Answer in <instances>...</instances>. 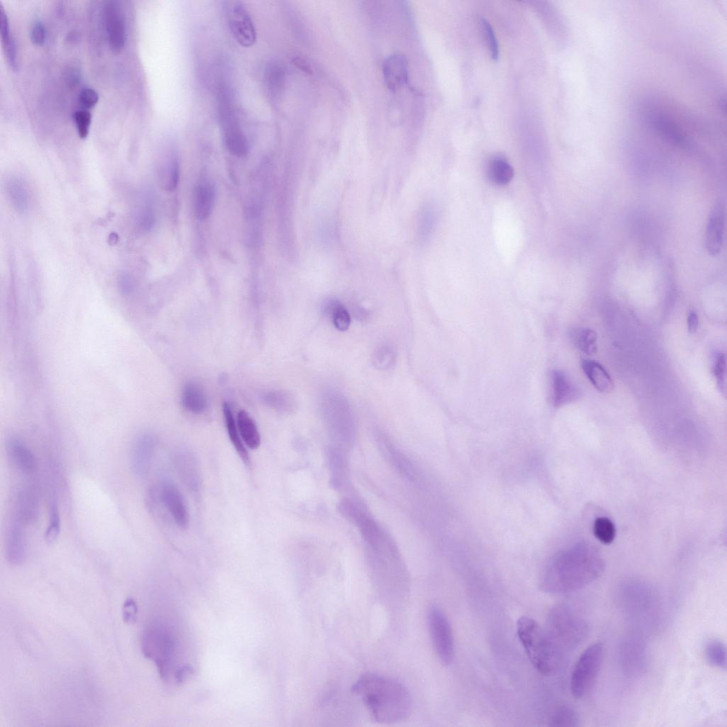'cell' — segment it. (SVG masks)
I'll use <instances>...</instances> for the list:
<instances>
[{
	"label": "cell",
	"mask_w": 727,
	"mask_h": 727,
	"mask_svg": "<svg viewBox=\"0 0 727 727\" xmlns=\"http://www.w3.org/2000/svg\"><path fill=\"white\" fill-rule=\"evenodd\" d=\"M705 657L708 662L715 668L726 671V650L725 644L718 640H711L705 647Z\"/></svg>",
	"instance_id": "e575fe53"
},
{
	"label": "cell",
	"mask_w": 727,
	"mask_h": 727,
	"mask_svg": "<svg viewBox=\"0 0 727 727\" xmlns=\"http://www.w3.org/2000/svg\"><path fill=\"white\" fill-rule=\"evenodd\" d=\"M581 367L590 383L598 392L609 394L613 391V380L600 363L592 359H583Z\"/></svg>",
	"instance_id": "cb8c5ba5"
},
{
	"label": "cell",
	"mask_w": 727,
	"mask_h": 727,
	"mask_svg": "<svg viewBox=\"0 0 727 727\" xmlns=\"http://www.w3.org/2000/svg\"><path fill=\"white\" fill-rule=\"evenodd\" d=\"M23 525L24 523L13 514L7 540V558L14 566L22 563L25 558Z\"/></svg>",
	"instance_id": "7402d4cb"
},
{
	"label": "cell",
	"mask_w": 727,
	"mask_h": 727,
	"mask_svg": "<svg viewBox=\"0 0 727 727\" xmlns=\"http://www.w3.org/2000/svg\"><path fill=\"white\" fill-rule=\"evenodd\" d=\"M725 225V208L722 203L714 205L707 222L705 245L707 252L713 256L721 251Z\"/></svg>",
	"instance_id": "2e32d148"
},
{
	"label": "cell",
	"mask_w": 727,
	"mask_h": 727,
	"mask_svg": "<svg viewBox=\"0 0 727 727\" xmlns=\"http://www.w3.org/2000/svg\"><path fill=\"white\" fill-rule=\"evenodd\" d=\"M285 71L283 67L276 63L271 62L265 68V81L268 91L274 97L281 94L285 86Z\"/></svg>",
	"instance_id": "4dcf8cb0"
},
{
	"label": "cell",
	"mask_w": 727,
	"mask_h": 727,
	"mask_svg": "<svg viewBox=\"0 0 727 727\" xmlns=\"http://www.w3.org/2000/svg\"><path fill=\"white\" fill-rule=\"evenodd\" d=\"M0 34H1L2 44L6 55L16 52V43L11 35L8 15L3 7H0Z\"/></svg>",
	"instance_id": "7bdbcfd3"
},
{
	"label": "cell",
	"mask_w": 727,
	"mask_h": 727,
	"mask_svg": "<svg viewBox=\"0 0 727 727\" xmlns=\"http://www.w3.org/2000/svg\"><path fill=\"white\" fill-rule=\"evenodd\" d=\"M236 425L244 443L252 450L258 449L261 445V436L256 423L248 412L244 410L239 411Z\"/></svg>",
	"instance_id": "d4e9b609"
},
{
	"label": "cell",
	"mask_w": 727,
	"mask_h": 727,
	"mask_svg": "<svg viewBox=\"0 0 727 727\" xmlns=\"http://www.w3.org/2000/svg\"><path fill=\"white\" fill-rule=\"evenodd\" d=\"M159 497L177 526L182 530H187L190 524L189 512L183 495L175 484L169 481L164 482L160 488Z\"/></svg>",
	"instance_id": "4fadbf2b"
},
{
	"label": "cell",
	"mask_w": 727,
	"mask_h": 727,
	"mask_svg": "<svg viewBox=\"0 0 727 727\" xmlns=\"http://www.w3.org/2000/svg\"><path fill=\"white\" fill-rule=\"evenodd\" d=\"M119 286L121 291L125 294H131L135 288V281L133 276L128 273H123L119 276Z\"/></svg>",
	"instance_id": "681fc988"
},
{
	"label": "cell",
	"mask_w": 727,
	"mask_h": 727,
	"mask_svg": "<svg viewBox=\"0 0 727 727\" xmlns=\"http://www.w3.org/2000/svg\"><path fill=\"white\" fill-rule=\"evenodd\" d=\"M549 725L556 727L578 726L580 725V717L573 708L564 706L553 714Z\"/></svg>",
	"instance_id": "74e56055"
},
{
	"label": "cell",
	"mask_w": 727,
	"mask_h": 727,
	"mask_svg": "<svg viewBox=\"0 0 727 727\" xmlns=\"http://www.w3.org/2000/svg\"><path fill=\"white\" fill-rule=\"evenodd\" d=\"M105 22L111 48L114 51L122 50L126 41L124 15L119 4L114 0L107 1L104 8Z\"/></svg>",
	"instance_id": "5bb4252c"
},
{
	"label": "cell",
	"mask_w": 727,
	"mask_h": 727,
	"mask_svg": "<svg viewBox=\"0 0 727 727\" xmlns=\"http://www.w3.org/2000/svg\"><path fill=\"white\" fill-rule=\"evenodd\" d=\"M295 65H297V67H299V68L302 69V70H305H305H306V71H307V72H309V69H309V67H308V66H307V64H306V63H305V62H304V60H301V59H299V60H295Z\"/></svg>",
	"instance_id": "db71d44e"
},
{
	"label": "cell",
	"mask_w": 727,
	"mask_h": 727,
	"mask_svg": "<svg viewBox=\"0 0 727 727\" xmlns=\"http://www.w3.org/2000/svg\"><path fill=\"white\" fill-rule=\"evenodd\" d=\"M215 200V189L213 182L202 178L196 186L194 194V208L196 217L205 220L212 213Z\"/></svg>",
	"instance_id": "44dd1931"
},
{
	"label": "cell",
	"mask_w": 727,
	"mask_h": 727,
	"mask_svg": "<svg viewBox=\"0 0 727 727\" xmlns=\"http://www.w3.org/2000/svg\"><path fill=\"white\" fill-rule=\"evenodd\" d=\"M481 25L483 34L488 41L491 55L495 62H497L500 56V48L493 28L488 20L484 19L481 20Z\"/></svg>",
	"instance_id": "f6af8a7d"
},
{
	"label": "cell",
	"mask_w": 727,
	"mask_h": 727,
	"mask_svg": "<svg viewBox=\"0 0 727 727\" xmlns=\"http://www.w3.org/2000/svg\"><path fill=\"white\" fill-rule=\"evenodd\" d=\"M429 625L436 654L443 664L450 665L455 655L453 631L447 617L438 606L430 610Z\"/></svg>",
	"instance_id": "8fae6325"
},
{
	"label": "cell",
	"mask_w": 727,
	"mask_h": 727,
	"mask_svg": "<svg viewBox=\"0 0 727 727\" xmlns=\"http://www.w3.org/2000/svg\"><path fill=\"white\" fill-rule=\"evenodd\" d=\"M605 655V646L596 642L581 654L573 669L571 689L577 699L586 696L592 689L600 674Z\"/></svg>",
	"instance_id": "52a82bcc"
},
{
	"label": "cell",
	"mask_w": 727,
	"mask_h": 727,
	"mask_svg": "<svg viewBox=\"0 0 727 727\" xmlns=\"http://www.w3.org/2000/svg\"><path fill=\"white\" fill-rule=\"evenodd\" d=\"M142 652L152 660L161 679L176 683L183 682L192 672L189 666L179 667L176 664V641L173 630L167 622L154 620L145 627L141 641Z\"/></svg>",
	"instance_id": "3957f363"
},
{
	"label": "cell",
	"mask_w": 727,
	"mask_h": 727,
	"mask_svg": "<svg viewBox=\"0 0 727 727\" xmlns=\"http://www.w3.org/2000/svg\"><path fill=\"white\" fill-rule=\"evenodd\" d=\"M582 396L581 389L563 372L555 371L551 376V400L554 407L561 408Z\"/></svg>",
	"instance_id": "9a60e30c"
},
{
	"label": "cell",
	"mask_w": 727,
	"mask_h": 727,
	"mask_svg": "<svg viewBox=\"0 0 727 727\" xmlns=\"http://www.w3.org/2000/svg\"><path fill=\"white\" fill-rule=\"evenodd\" d=\"M488 174L495 184L505 185L512 179L514 170L505 159L498 156L490 162Z\"/></svg>",
	"instance_id": "836d02e7"
},
{
	"label": "cell",
	"mask_w": 727,
	"mask_h": 727,
	"mask_svg": "<svg viewBox=\"0 0 727 727\" xmlns=\"http://www.w3.org/2000/svg\"><path fill=\"white\" fill-rule=\"evenodd\" d=\"M648 660L647 645L643 637L638 633L626 636L620 648V662L624 674L629 678L641 676L646 671Z\"/></svg>",
	"instance_id": "30bf717a"
},
{
	"label": "cell",
	"mask_w": 727,
	"mask_h": 727,
	"mask_svg": "<svg viewBox=\"0 0 727 727\" xmlns=\"http://www.w3.org/2000/svg\"><path fill=\"white\" fill-rule=\"evenodd\" d=\"M137 222L141 230L151 231L156 223V215L151 205L146 204L140 209L137 215Z\"/></svg>",
	"instance_id": "ee69618b"
},
{
	"label": "cell",
	"mask_w": 727,
	"mask_h": 727,
	"mask_svg": "<svg viewBox=\"0 0 727 727\" xmlns=\"http://www.w3.org/2000/svg\"><path fill=\"white\" fill-rule=\"evenodd\" d=\"M175 461L181 481L190 491L198 492L201 486V474L196 457L189 451H179Z\"/></svg>",
	"instance_id": "ac0fdd59"
},
{
	"label": "cell",
	"mask_w": 727,
	"mask_h": 727,
	"mask_svg": "<svg viewBox=\"0 0 727 727\" xmlns=\"http://www.w3.org/2000/svg\"><path fill=\"white\" fill-rule=\"evenodd\" d=\"M573 345L583 353L591 355L597 351V334L590 328H575L571 331Z\"/></svg>",
	"instance_id": "f546056e"
},
{
	"label": "cell",
	"mask_w": 727,
	"mask_h": 727,
	"mask_svg": "<svg viewBox=\"0 0 727 727\" xmlns=\"http://www.w3.org/2000/svg\"><path fill=\"white\" fill-rule=\"evenodd\" d=\"M517 633L531 663L539 673L549 675L559 669L564 657L534 620L521 618L517 622Z\"/></svg>",
	"instance_id": "277c9868"
},
{
	"label": "cell",
	"mask_w": 727,
	"mask_h": 727,
	"mask_svg": "<svg viewBox=\"0 0 727 727\" xmlns=\"http://www.w3.org/2000/svg\"><path fill=\"white\" fill-rule=\"evenodd\" d=\"M374 364L380 371H388L394 365L396 359V351L390 345H381L375 352Z\"/></svg>",
	"instance_id": "60d3db41"
},
{
	"label": "cell",
	"mask_w": 727,
	"mask_h": 727,
	"mask_svg": "<svg viewBox=\"0 0 727 727\" xmlns=\"http://www.w3.org/2000/svg\"><path fill=\"white\" fill-rule=\"evenodd\" d=\"M545 630L563 657L580 646L589 634L585 620L566 603L552 610Z\"/></svg>",
	"instance_id": "5b68a950"
},
{
	"label": "cell",
	"mask_w": 727,
	"mask_h": 727,
	"mask_svg": "<svg viewBox=\"0 0 727 727\" xmlns=\"http://www.w3.org/2000/svg\"><path fill=\"white\" fill-rule=\"evenodd\" d=\"M60 531V516L58 502L52 499L49 504V521L45 532V540L49 543H53L58 538Z\"/></svg>",
	"instance_id": "ab89813d"
},
{
	"label": "cell",
	"mask_w": 727,
	"mask_h": 727,
	"mask_svg": "<svg viewBox=\"0 0 727 727\" xmlns=\"http://www.w3.org/2000/svg\"><path fill=\"white\" fill-rule=\"evenodd\" d=\"M7 192L14 208L20 214L27 213L29 207V197L23 182L18 178L12 177L7 182Z\"/></svg>",
	"instance_id": "f1b7e54d"
},
{
	"label": "cell",
	"mask_w": 727,
	"mask_h": 727,
	"mask_svg": "<svg viewBox=\"0 0 727 727\" xmlns=\"http://www.w3.org/2000/svg\"><path fill=\"white\" fill-rule=\"evenodd\" d=\"M712 371L717 387L720 392L725 396L726 393V359L724 353L716 352L714 354Z\"/></svg>",
	"instance_id": "b9f144b4"
},
{
	"label": "cell",
	"mask_w": 727,
	"mask_h": 727,
	"mask_svg": "<svg viewBox=\"0 0 727 727\" xmlns=\"http://www.w3.org/2000/svg\"><path fill=\"white\" fill-rule=\"evenodd\" d=\"M379 446L387 461L403 477L413 481L417 476L412 461L401 451L397 448L386 436L380 435Z\"/></svg>",
	"instance_id": "d6986e66"
},
{
	"label": "cell",
	"mask_w": 727,
	"mask_h": 727,
	"mask_svg": "<svg viewBox=\"0 0 727 727\" xmlns=\"http://www.w3.org/2000/svg\"><path fill=\"white\" fill-rule=\"evenodd\" d=\"M123 617L125 622L135 625L138 618V606L133 598L127 599L124 604Z\"/></svg>",
	"instance_id": "7dc6e473"
},
{
	"label": "cell",
	"mask_w": 727,
	"mask_h": 727,
	"mask_svg": "<svg viewBox=\"0 0 727 727\" xmlns=\"http://www.w3.org/2000/svg\"><path fill=\"white\" fill-rule=\"evenodd\" d=\"M352 690L380 723L388 724L402 721L412 711L413 702L409 691L394 679L368 674L359 678Z\"/></svg>",
	"instance_id": "7a4b0ae2"
},
{
	"label": "cell",
	"mask_w": 727,
	"mask_h": 727,
	"mask_svg": "<svg viewBox=\"0 0 727 727\" xmlns=\"http://www.w3.org/2000/svg\"><path fill=\"white\" fill-rule=\"evenodd\" d=\"M10 453L14 464L22 472L29 474L34 471V456L21 441L13 439L10 443Z\"/></svg>",
	"instance_id": "4316f807"
},
{
	"label": "cell",
	"mask_w": 727,
	"mask_h": 727,
	"mask_svg": "<svg viewBox=\"0 0 727 727\" xmlns=\"http://www.w3.org/2000/svg\"><path fill=\"white\" fill-rule=\"evenodd\" d=\"M99 95L93 88H85L81 91L79 95V101L83 106L87 108L94 107L98 102Z\"/></svg>",
	"instance_id": "c3c4849f"
},
{
	"label": "cell",
	"mask_w": 727,
	"mask_h": 727,
	"mask_svg": "<svg viewBox=\"0 0 727 727\" xmlns=\"http://www.w3.org/2000/svg\"><path fill=\"white\" fill-rule=\"evenodd\" d=\"M155 448L156 441L150 435H143L137 440L132 454V467L137 476L143 477L148 474Z\"/></svg>",
	"instance_id": "ffe728a7"
},
{
	"label": "cell",
	"mask_w": 727,
	"mask_h": 727,
	"mask_svg": "<svg viewBox=\"0 0 727 727\" xmlns=\"http://www.w3.org/2000/svg\"><path fill=\"white\" fill-rule=\"evenodd\" d=\"M324 314L333 321L334 326L340 331H347L351 324V317L341 302L331 299L326 302Z\"/></svg>",
	"instance_id": "1f68e13d"
},
{
	"label": "cell",
	"mask_w": 727,
	"mask_h": 727,
	"mask_svg": "<svg viewBox=\"0 0 727 727\" xmlns=\"http://www.w3.org/2000/svg\"><path fill=\"white\" fill-rule=\"evenodd\" d=\"M13 514L24 524L34 523L39 516V500L34 488L25 487L18 492Z\"/></svg>",
	"instance_id": "603a6c76"
},
{
	"label": "cell",
	"mask_w": 727,
	"mask_h": 727,
	"mask_svg": "<svg viewBox=\"0 0 727 727\" xmlns=\"http://www.w3.org/2000/svg\"><path fill=\"white\" fill-rule=\"evenodd\" d=\"M594 533L601 543L605 545L611 544L616 535L615 526L610 519L599 517L594 521Z\"/></svg>",
	"instance_id": "8d00e7d4"
},
{
	"label": "cell",
	"mask_w": 727,
	"mask_h": 727,
	"mask_svg": "<svg viewBox=\"0 0 727 727\" xmlns=\"http://www.w3.org/2000/svg\"><path fill=\"white\" fill-rule=\"evenodd\" d=\"M624 611L631 618L648 620L656 611L658 598L654 590L641 582L625 584L620 592Z\"/></svg>",
	"instance_id": "9c48e42d"
},
{
	"label": "cell",
	"mask_w": 727,
	"mask_h": 727,
	"mask_svg": "<svg viewBox=\"0 0 727 727\" xmlns=\"http://www.w3.org/2000/svg\"><path fill=\"white\" fill-rule=\"evenodd\" d=\"M229 28L237 42L244 47H251L257 41L254 22L245 5L230 1L226 6Z\"/></svg>",
	"instance_id": "7c38bea8"
},
{
	"label": "cell",
	"mask_w": 727,
	"mask_h": 727,
	"mask_svg": "<svg viewBox=\"0 0 727 727\" xmlns=\"http://www.w3.org/2000/svg\"><path fill=\"white\" fill-rule=\"evenodd\" d=\"M223 413L230 441L242 461L247 466H250V455L244 445V441L241 438L231 408L227 403L223 404Z\"/></svg>",
	"instance_id": "484cf974"
},
{
	"label": "cell",
	"mask_w": 727,
	"mask_h": 727,
	"mask_svg": "<svg viewBox=\"0 0 727 727\" xmlns=\"http://www.w3.org/2000/svg\"><path fill=\"white\" fill-rule=\"evenodd\" d=\"M687 323L689 333H695L699 327V318L695 312L692 311L689 313Z\"/></svg>",
	"instance_id": "f5cc1de1"
},
{
	"label": "cell",
	"mask_w": 727,
	"mask_h": 727,
	"mask_svg": "<svg viewBox=\"0 0 727 727\" xmlns=\"http://www.w3.org/2000/svg\"><path fill=\"white\" fill-rule=\"evenodd\" d=\"M265 401L275 410L284 413L292 412L295 408L294 398L285 392H272L265 396Z\"/></svg>",
	"instance_id": "d590c367"
},
{
	"label": "cell",
	"mask_w": 727,
	"mask_h": 727,
	"mask_svg": "<svg viewBox=\"0 0 727 727\" xmlns=\"http://www.w3.org/2000/svg\"><path fill=\"white\" fill-rule=\"evenodd\" d=\"M331 469L333 473V486L340 488L342 479L347 472V460L343 449L338 446L333 447L328 452Z\"/></svg>",
	"instance_id": "d6a6232c"
},
{
	"label": "cell",
	"mask_w": 727,
	"mask_h": 727,
	"mask_svg": "<svg viewBox=\"0 0 727 727\" xmlns=\"http://www.w3.org/2000/svg\"><path fill=\"white\" fill-rule=\"evenodd\" d=\"M182 403L187 410L193 413H202L207 405L202 387L195 383L187 384L182 394Z\"/></svg>",
	"instance_id": "83f0119b"
},
{
	"label": "cell",
	"mask_w": 727,
	"mask_h": 727,
	"mask_svg": "<svg viewBox=\"0 0 727 727\" xmlns=\"http://www.w3.org/2000/svg\"><path fill=\"white\" fill-rule=\"evenodd\" d=\"M604 564L589 545L580 542L556 554L545 568L540 580V589L553 594L578 591L602 574Z\"/></svg>",
	"instance_id": "6da1fadb"
},
{
	"label": "cell",
	"mask_w": 727,
	"mask_h": 727,
	"mask_svg": "<svg viewBox=\"0 0 727 727\" xmlns=\"http://www.w3.org/2000/svg\"><path fill=\"white\" fill-rule=\"evenodd\" d=\"M385 84L392 91H397L408 81V62L401 54H394L385 59L383 64Z\"/></svg>",
	"instance_id": "e0dca14e"
},
{
	"label": "cell",
	"mask_w": 727,
	"mask_h": 727,
	"mask_svg": "<svg viewBox=\"0 0 727 727\" xmlns=\"http://www.w3.org/2000/svg\"><path fill=\"white\" fill-rule=\"evenodd\" d=\"M162 174L161 180L165 189L174 192L178 187L180 177V166L177 155L173 154L171 156Z\"/></svg>",
	"instance_id": "f35d334b"
},
{
	"label": "cell",
	"mask_w": 727,
	"mask_h": 727,
	"mask_svg": "<svg viewBox=\"0 0 727 727\" xmlns=\"http://www.w3.org/2000/svg\"><path fill=\"white\" fill-rule=\"evenodd\" d=\"M91 118V114L88 110H79L74 114V119L77 126L78 133L80 138L82 139L86 138L88 135Z\"/></svg>",
	"instance_id": "bcb514c9"
},
{
	"label": "cell",
	"mask_w": 727,
	"mask_h": 727,
	"mask_svg": "<svg viewBox=\"0 0 727 727\" xmlns=\"http://www.w3.org/2000/svg\"><path fill=\"white\" fill-rule=\"evenodd\" d=\"M226 89L218 95V109L225 145L228 151L237 157L246 156L249 151L248 141L242 131L234 111L232 100Z\"/></svg>",
	"instance_id": "ba28073f"
},
{
	"label": "cell",
	"mask_w": 727,
	"mask_h": 727,
	"mask_svg": "<svg viewBox=\"0 0 727 727\" xmlns=\"http://www.w3.org/2000/svg\"><path fill=\"white\" fill-rule=\"evenodd\" d=\"M431 211H426L421 220L420 231L422 235H427L433 226L434 217Z\"/></svg>",
	"instance_id": "816d5d0a"
},
{
	"label": "cell",
	"mask_w": 727,
	"mask_h": 727,
	"mask_svg": "<svg viewBox=\"0 0 727 727\" xmlns=\"http://www.w3.org/2000/svg\"><path fill=\"white\" fill-rule=\"evenodd\" d=\"M324 420L332 437L338 446H350L355 438L354 416L347 400L335 391L326 392L321 401Z\"/></svg>",
	"instance_id": "8992f818"
},
{
	"label": "cell",
	"mask_w": 727,
	"mask_h": 727,
	"mask_svg": "<svg viewBox=\"0 0 727 727\" xmlns=\"http://www.w3.org/2000/svg\"><path fill=\"white\" fill-rule=\"evenodd\" d=\"M45 28L42 22L38 21L36 22L31 30V39L32 41L37 45H41L45 40Z\"/></svg>",
	"instance_id": "f907efd6"
}]
</instances>
